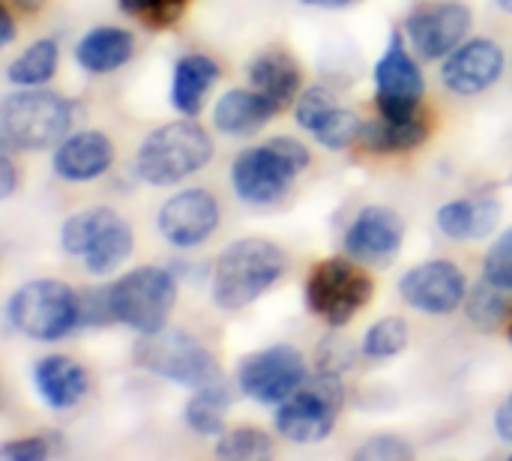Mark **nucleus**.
Segmentation results:
<instances>
[{"label": "nucleus", "instance_id": "39", "mask_svg": "<svg viewBox=\"0 0 512 461\" xmlns=\"http://www.w3.org/2000/svg\"><path fill=\"white\" fill-rule=\"evenodd\" d=\"M495 432L504 444H512V393L495 411Z\"/></svg>", "mask_w": 512, "mask_h": 461}, {"label": "nucleus", "instance_id": "37", "mask_svg": "<svg viewBox=\"0 0 512 461\" xmlns=\"http://www.w3.org/2000/svg\"><path fill=\"white\" fill-rule=\"evenodd\" d=\"M51 453L48 441L33 435V438H21V441H9L0 447V456L9 461H42Z\"/></svg>", "mask_w": 512, "mask_h": 461}, {"label": "nucleus", "instance_id": "30", "mask_svg": "<svg viewBox=\"0 0 512 461\" xmlns=\"http://www.w3.org/2000/svg\"><path fill=\"white\" fill-rule=\"evenodd\" d=\"M363 123H366V120H363L357 111H351V108H345V105L336 102L333 108H327V111L315 120V126H312L309 132H312L315 141L324 144L327 150H345V147L360 144Z\"/></svg>", "mask_w": 512, "mask_h": 461}, {"label": "nucleus", "instance_id": "19", "mask_svg": "<svg viewBox=\"0 0 512 461\" xmlns=\"http://www.w3.org/2000/svg\"><path fill=\"white\" fill-rule=\"evenodd\" d=\"M303 84L300 63L285 51H264L249 63V87L258 90L276 111L297 102Z\"/></svg>", "mask_w": 512, "mask_h": 461}, {"label": "nucleus", "instance_id": "17", "mask_svg": "<svg viewBox=\"0 0 512 461\" xmlns=\"http://www.w3.org/2000/svg\"><path fill=\"white\" fill-rule=\"evenodd\" d=\"M54 174L66 183H90L99 180L114 165V144L105 132L84 129L66 135L54 150Z\"/></svg>", "mask_w": 512, "mask_h": 461}, {"label": "nucleus", "instance_id": "7", "mask_svg": "<svg viewBox=\"0 0 512 461\" xmlns=\"http://www.w3.org/2000/svg\"><path fill=\"white\" fill-rule=\"evenodd\" d=\"M372 294V276L348 258H327L306 279V306L330 327L351 324L372 303Z\"/></svg>", "mask_w": 512, "mask_h": 461}, {"label": "nucleus", "instance_id": "28", "mask_svg": "<svg viewBox=\"0 0 512 461\" xmlns=\"http://www.w3.org/2000/svg\"><path fill=\"white\" fill-rule=\"evenodd\" d=\"M117 219V213L111 207H87V210H78L75 216H69L60 228V246L63 252L75 255V258H84L87 249L96 243V237Z\"/></svg>", "mask_w": 512, "mask_h": 461}, {"label": "nucleus", "instance_id": "18", "mask_svg": "<svg viewBox=\"0 0 512 461\" xmlns=\"http://www.w3.org/2000/svg\"><path fill=\"white\" fill-rule=\"evenodd\" d=\"M33 384H36L39 399L54 411L75 408L90 390V378H87L84 366L63 354L42 357L33 369Z\"/></svg>", "mask_w": 512, "mask_h": 461}, {"label": "nucleus", "instance_id": "27", "mask_svg": "<svg viewBox=\"0 0 512 461\" xmlns=\"http://www.w3.org/2000/svg\"><path fill=\"white\" fill-rule=\"evenodd\" d=\"M132 246H135V234L132 228L117 216L99 237L96 243L87 249L84 255V267L93 273V276H108L114 270H120L126 264V258L132 255Z\"/></svg>", "mask_w": 512, "mask_h": 461}, {"label": "nucleus", "instance_id": "24", "mask_svg": "<svg viewBox=\"0 0 512 461\" xmlns=\"http://www.w3.org/2000/svg\"><path fill=\"white\" fill-rule=\"evenodd\" d=\"M432 132V123L426 114H411V117H381L363 123L360 144L372 153H408L417 150Z\"/></svg>", "mask_w": 512, "mask_h": 461}, {"label": "nucleus", "instance_id": "22", "mask_svg": "<svg viewBox=\"0 0 512 461\" xmlns=\"http://www.w3.org/2000/svg\"><path fill=\"white\" fill-rule=\"evenodd\" d=\"M135 54V36L123 27L102 24L87 30L75 45V60L90 75H105L126 66Z\"/></svg>", "mask_w": 512, "mask_h": 461}, {"label": "nucleus", "instance_id": "2", "mask_svg": "<svg viewBox=\"0 0 512 461\" xmlns=\"http://www.w3.org/2000/svg\"><path fill=\"white\" fill-rule=\"evenodd\" d=\"M72 102L45 87H21L0 99V150L36 153L57 147L72 129Z\"/></svg>", "mask_w": 512, "mask_h": 461}, {"label": "nucleus", "instance_id": "20", "mask_svg": "<svg viewBox=\"0 0 512 461\" xmlns=\"http://www.w3.org/2000/svg\"><path fill=\"white\" fill-rule=\"evenodd\" d=\"M279 111L252 87H231L228 93L219 96L216 108H213V126L222 135L231 138H246L255 135L267 126L270 117H276Z\"/></svg>", "mask_w": 512, "mask_h": 461}, {"label": "nucleus", "instance_id": "6", "mask_svg": "<svg viewBox=\"0 0 512 461\" xmlns=\"http://www.w3.org/2000/svg\"><path fill=\"white\" fill-rule=\"evenodd\" d=\"M6 315L27 339L60 342L78 327V294L57 279H33L9 297Z\"/></svg>", "mask_w": 512, "mask_h": 461}, {"label": "nucleus", "instance_id": "33", "mask_svg": "<svg viewBox=\"0 0 512 461\" xmlns=\"http://www.w3.org/2000/svg\"><path fill=\"white\" fill-rule=\"evenodd\" d=\"M120 9L150 30H165L183 18L192 0H117Z\"/></svg>", "mask_w": 512, "mask_h": 461}, {"label": "nucleus", "instance_id": "11", "mask_svg": "<svg viewBox=\"0 0 512 461\" xmlns=\"http://www.w3.org/2000/svg\"><path fill=\"white\" fill-rule=\"evenodd\" d=\"M426 78L405 33H393L375 66V105L381 117H411L420 111Z\"/></svg>", "mask_w": 512, "mask_h": 461}, {"label": "nucleus", "instance_id": "38", "mask_svg": "<svg viewBox=\"0 0 512 461\" xmlns=\"http://www.w3.org/2000/svg\"><path fill=\"white\" fill-rule=\"evenodd\" d=\"M15 189H18V168L6 153H0V201H6Z\"/></svg>", "mask_w": 512, "mask_h": 461}, {"label": "nucleus", "instance_id": "5", "mask_svg": "<svg viewBox=\"0 0 512 461\" xmlns=\"http://www.w3.org/2000/svg\"><path fill=\"white\" fill-rule=\"evenodd\" d=\"M111 315L135 333H156L168 327L177 303V279L165 267H138L108 285Z\"/></svg>", "mask_w": 512, "mask_h": 461}, {"label": "nucleus", "instance_id": "34", "mask_svg": "<svg viewBox=\"0 0 512 461\" xmlns=\"http://www.w3.org/2000/svg\"><path fill=\"white\" fill-rule=\"evenodd\" d=\"M483 279L512 291V228H507L486 252L483 258Z\"/></svg>", "mask_w": 512, "mask_h": 461}, {"label": "nucleus", "instance_id": "31", "mask_svg": "<svg viewBox=\"0 0 512 461\" xmlns=\"http://www.w3.org/2000/svg\"><path fill=\"white\" fill-rule=\"evenodd\" d=\"M216 456L228 461H258L273 456V441L267 432L255 426H237L225 429L216 441Z\"/></svg>", "mask_w": 512, "mask_h": 461}, {"label": "nucleus", "instance_id": "35", "mask_svg": "<svg viewBox=\"0 0 512 461\" xmlns=\"http://www.w3.org/2000/svg\"><path fill=\"white\" fill-rule=\"evenodd\" d=\"M333 105H336V93H333L330 87L315 84V87H309V90H303V93L297 96V102H294V117H297V123L309 132V129L315 126V120H318L327 108H333Z\"/></svg>", "mask_w": 512, "mask_h": 461}, {"label": "nucleus", "instance_id": "29", "mask_svg": "<svg viewBox=\"0 0 512 461\" xmlns=\"http://www.w3.org/2000/svg\"><path fill=\"white\" fill-rule=\"evenodd\" d=\"M510 291H504V288H498V285H492V282H480V285H474L471 291H468V297H465V312H468V321L477 327V330H483V333H492V330H498L501 324H507V318H510L512 306H510V297H507Z\"/></svg>", "mask_w": 512, "mask_h": 461}, {"label": "nucleus", "instance_id": "10", "mask_svg": "<svg viewBox=\"0 0 512 461\" xmlns=\"http://www.w3.org/2000/svg\"><path fill=\"white\" fill-rule=\"evenodd\" d=\"M309 378L306 357L294 345L252 351L237 366V390L258 405H282Z\"/></svg>", "mask_w": 512, "mask_h": 461}, {"label": "nucleus", "instance_id": "1", "mask_svg": "<svg viewBox=\"0 0 512 461\" xmlns=\"http://www.w3.org/2000/svg\"><path fill=\"white\" fill-rule=\"evenodd\" d=\"M288 270V255L264 240L246 237L234 240L219 258L210 273V294L213 303L225 312H240L261 300Z\"/></svg>", "mask_w": 512, "mask_h": 461}, {"label": "nucleus", "instance_id": "42", "mask_svg": "<svg viewBox=\"0 0 512 461\" xmlns=\"http://www.w3.org/2000/svg\"><path fill=\"white\" fill-rule=\"evenodd\" d=\"M498 6H501L504 12H510L512 15V0H498Z\"/></svg>", "mask_w": 512, "mask_h": 461}, {"label": "nucleus", "instance_id": "9", "mask_svg": "<svg viewBox=\"0 0 512 461\" xmlns=\"http://www.w3.org/2000/svg\"><path fill=\"white\" fill-rule=\"evenodd\" d=\"M345 408V387L336 372H321L306 378V384L288 396L276 411V432L291 444L324 441Z\"/></svg>", "mask_w": 512, "mask_h": 461}, {"label": "nucleus", "instance_id": "16", "mask_svg": "<svg viewBox=\"0 0 512 461\" xmlns=\"http://www.w3.org/2000/svg\"><path fill=\"white\" fill-rule=\"evenodd\" d=\"M405 219L393 207L372 204L345 231V255L363 264H387L402 252Z\"/></svg>", "mask_w": 512, "mask_h": 461}, {"label": "nucleus", "instance_id": "43", "mask_svg": "<svg viewBox=\"0 0 512 461\" xmlns=\"http://www.w3.org/2000/svg\"><path fill=\"white\" fill-rule=\"evenodd\" d=\"M507 333H510V342H512V312H510V318H507Z\"/></svg>", "mask_w": 512, "mask_h": 461}, {"label": "nucleus", "instance_id": "26", "mask_svg": "<svg viewBox=\"0 0 512 461\" xmlns=\"http://www.w3.org/2000/svg\"><path fill=\"white\" fill-rule=\"evenodd\" d=\"M60 63V48L54 39H36L33 45H27L6 69L9 84L15 87H45Z\"/></svg>", "mask_w": 512, "mask_h": 461}, {"label": "nucleus", "instance_id": "41", "mask_svg": "<svg viewBox=\"0 0 512 461\" xmlns=\"http://www.w3.org/2000/svg\"><path fill=\"white\" fill-rule=\"evenodd\" d=\"M300 3L315 6V9H345V6H351L357 0H300Z\"/></svg>", "mask_w": 512, "mask_h": 461}, {"label": "nucleus", "instance_id": "8", "mask_svg": "<svg viewBox=\"0 0 512 461\" xmlns=\"http://www.w3.org/2000/svg\"><path fill=\"white\" fill-rule=\"evenodd\" d=\"M135 363L144 372L189 390L222 378L216 357L195 336L168 327L141 336V342L135 345Z\"/></svg>", "mask_w": 512, "mask_h": 461}, {"label": "nucleus", "instance_id": "12", "mask_svg": "<svg viewBox=\"0 0 512 461\" xmlns=\"http://www.w3.org/2000/svg\"><path fill=\"white\" fill-rule=\"evenodd\" d=\"M471 24L474 15L459 0L426 3L405 18V39L420 60H438L465 42Z\"/></svg>", "mask_w": 512, "mask_h": 461}, {"label": "nucleus", "instance_id": "25", "mask_svg": "<svg viewBox=\"0 0 512 461\" xmlns=\"http://www.w3.org/2000/svg\"><path fill=\"white\" fill-rule=\"evenodd\" d=\"M231 402H234V393L222 378H216L204 387H195V393L183 411L186 426L204 438H219L225 432V417L231 411Z\"/></svg>", "mask_w": 512, "mask_h": 461}, {"label": "nucleus", "instance_id": "3", "mask_svg": "<svg viewBox=\"0 0 512 461\" xmlns=\"http://www.w3.org/2000/svg\"><path fill=\"white\" fill-rule=\"evenodd\" d=\"M309 168V150L303 141L279 135L243 150L231 165V186L240 201L252 207H270L282 201L294 180Z\"/></svg>", "mask_w": 512, "mask_h": 461}, {"label": "nucleus", "instance_id": "21", "mask_svg": "<svg viewBox=\"0 0 512 461\" xmlns=\"http://www.w3.org/2000/svg\"><path fill=\"white\" fill-rule=\"evenodd\" d=\"M501 222V201L492 195H474L450 201L438 210V228L450 240H486Z\"/></svg>", "mask_w": 512, "mask_h": 461}, {"label": "nucleus", "instance_id": "32", "mask_svg": "<svg viewBox=\"0 0 512 461\" xmlns=\"http://www.w3.org/2000/svg\"><path fill=\"white\" fill-rule=\"evenodd\" d=\"M405 348H408V324L402 318H396V315L375 321L366 330L363 345H360V351L369 360H390V357L402 354Z\"/></svg>", "mask_w": 512, "mask_h": 461}, {"label": "nucleus", "instance_id": "40", "mask_svg": "<svg viewBox=\"0 0 512 461\" xmlns=\"http://www.w3.org/2000/svg\"><path fill=\"white\" fill-rule=\"evenodd\" d=\"M15 39V18L12 12L0 3V48H6Z\"/></svg>", "mask_w": 512, "mask_h": 461}, {"label": "nucleus", "instance_id": "15", "mask_svg": "<svg viewBox=\"0 0 512 461\" xmlns=\"http://www.w3.org/2000/svg\"><path fill=\"white\" fill-rule=\"evenodd\" d=\"M504 63V48L495 39L477 36L444 57L441 81L456 96H477L498 84V78L504 75Z\"/></svg>", "mask_w": 512, "mask_h": 461}, {"label": "nucleus", "instance_id": "14", "mask_svg": "<svg viewBox=\"0 0 512 461\" xmlns=\"http://www.w3.org/2000/svg\"><path fill=\"white\" fill-rule=\"evenodd\" d=\"M219 228V201L207 189H183L159 210V234L177 249H195Z\"/></svg>", "mask_w": 512, "mask_h": 461}, {"label": "nucleus", "instance_id": "36", "mask_svg": "<svg viewBox=\"0 0 512 461\" xmlns=\"http://www.w3.org/2000/svg\"><path fill=\"white\" fill-rule=\"evenodd\" d=\"M354 459L357 461H408V459H414V450H411L402 438H396V435H378V438H372L369 444H363V447L354 453Z\"/></svg>", "mask_w": 512, "mask_h": 461}, {"label": "nucleus", "instance_id": "4", "mask_svg": "<svg viewBox=\"0 0 512 461\" xmlns=\"http://www.w3.org/2000/svg\"><path fill=\"white\" fill-rule=\"evenodd\" d=\"M210 159L213 138L192 117H183L153 129L141 141L135 153V174L150 186H174L198 174Z\"/></svg>", "mask_w": 512, "mask_h": 461}, {"label": "nucleus", "instance_id": "13", "mask_svg": "<svg viewBox=\"0 0 512 461\" xmlns=\"http://www.w3.org/2000/svg\"><path fill=\"white\" fill-rule=\"evenodd\" d=\"M399 297L423 315H453L468 297V279L453 261H426L399 279Z\"/></svg>", "mask_w": 512, "mask_h": 461}, {"label": "nucleus", "instance_id": "23", "mask_svg": "<svg viewBox=\"0 0 512 461\" xmlns=\"http://www.w3.org/2000/svg\"><path fill=\"white\" fill-rule=\"evenodd\" d=\"M219 72L222 69L210 54H183L174 63V75H171V105L183 117L201 114L207 93L219 81Z\"/></svg>", "mask_w": 512, "mask_h": 461}]
</instances>
